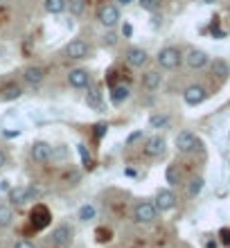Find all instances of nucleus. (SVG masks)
<instances>
[{"label":"nucleus","instance_id":"26","mask_svg":"<svg viewBox=\"0 0 230 248\" xmlns=\"http://www.w3.org/2000/svg\"><path fill=\"white\" fill-rule=\"evenodd\" d=\"M86 5H88V0H68L66 12H70V16H75V18H79L86 12Z\"/></svg>","mask_w":230,"mask_h":248},{"label":"nucleus","instance_id":"38","mask_svg":"<svg viewBox=\"0 0 230 248\" xmlns=\"http://www.w3.org/2000/svg\"><path fill=\"white\" fill-rule=\"evenodd\" d=\"M131 34H133V27L129 25V23H124V25H122V36H126V39H129Z\"/></svg>","mask_w":230,"mask_h":248},{"label":"nucleus","instance_id":"17","mask_svg":"<svg viewBox=\"0 0 230 248\" xmlns=\"http://www.w3.org/2000/svg\"><path fill=\"white\" fill-rule=\"evenodd\" d=\"M108 97H111V102L115 106L124 104L126 99L131 97V88L126 84H111V93H108Z\"/></svg>","mask_w":230,"mask_h":248},{"label":"nucleus","instance_id":"36","mask_svg":"<svg viewBox=\"0 0 230 248\" xmlns=\"http://www.w3.org/2000/svg\"><path fill=\"white\" fill-rule=\"evenodd\" d=\"M138 140H142V131H133L131 136L126 138V147H133V144L138 142Z\"/></svg>","mask_w":230,"mask_h":248},{"label":"nucleus","instance_id":"19","mask_svg":"<svg viewBox=\"0 0 230 248\" xmlns=\"http://www.w3.org/2000/svg\"><path fill=\"white\" fill-rule=\"evenodd\" d=\"M23 97V86L12 81V84H5L2 91H0V102H14V99Z\"/></svg>","mask_w":230,"mask_h":248},{"label":"nucleus","instance_id":"29","mask_svg":"<svg viewBox=\"0 0 230 248\" xmlns=\"http://www.w3.org/2000/svg\"><path fill=\"white\" fill-rule=\"evenodd\" d=\"M167 124H169V115H165V113H153L149 118V126L152 129H165Z\"/></svg>","mask_w":230,"mask_h":248},{"label":"nucleus","instance_id":"13","mask_svg":"<svg viewBox=\"0 0 230 248\" xmlns=\"http://www.w3.org/2000/svg\"><path fill=\"white\" fill-rule=\"evenodd\" d=\"M46 77H47V70L43 68V65H39V63L27 65L25 70H23V81H25L27 86H32V88H36V86L43 84Z\"/></svg>","mask_w":230,"mask_h":248},{"label":"nucleus","instance_id":"30","mask_svg":"<svg viewBox=\"0 0 230 248\" xmlns=\"http://www.w3.org/2000/svg\"><path fill=\"white\" fill-rule=\"evenodd\" d=\"M120 43V36L113 30H106L104 32V36H102V46L104 47H115Z\"/></svg>","mask_w":230,"mask_h":248},{"label":"nucleus","instance_id":"37","mask_svg":"<svg viewBox=\"0 0 230 248\" xmlns=\"http://www.w3.org/2000/svg\"><path fill=\"white\" fill-rule=\"evenodd\" d=\"M14 248H36V244L30 242V239H18V242L14 244Z\"/></svg>","mask_w":230,"mask_h":248},{"label":"nucleus","instance_id":"27","mask_svg":"<svg viewBox=\"0 0 230 248\" xmlns=\"http://www.w3.org/2000/svg\"><path fill=\"white\" fill-rule=\"evenodd\" d=\"M77 151H79V158H81V167L84 170H92V156H91V151H88V147H86L84 142H77Z\"/></svg>","mask_w":230,"mask_h":248},{"label":"nucleus","instance_id":"3","mask_svg":"<svg viewBox=\"0 0 230 248\" xmlns=\"http://www.w3.org/2000/svg\"><path fill=\"white\" fill-rule=\"evenodd\" d=\"M158 212L156 205H153V201H138L136 205H133V221L136 223H142V226H149V223H156L158 221Z\"/></svg>","mask_w":230,"mask_h":248},{"label":"nucleus","instance_id":"32","mask_svg":"<svg viewBox=\"0 0 230 248\" xmlns=\"http://www.w3.org/2000/svg\"><path fill=\"white\" fill-rule=\"evenodd\" d=\"M95 237H97L99 244H106V242H111L113 232H111V228H97L95 230Z\"/></svg>","mask_w":230,"mask_h":248},{"label":"nucleus","instance_id":"14","mask_svg":"<svg viewBox=\"0 0 230 248\" xmlns=\"http://www.w3.org/2000/svg\"><path fill=\"white\" fill-rule=\"evenodd\" d=\"M52 156V144L46 142V140H34L30 144V158L34 163H47Z\"/></svg>","mask_w":230,"mask_h":248},{"label":"nucleus","instance_id":"11","mask_svg":"<svg viewBox=\"0 0 230 248\" xmlns=\"http://www.w3.org/2000/svg\"><path fill=\"white\" fill-rule=\"evenodd\" d=\"M208 99V88L203 84H190L183 91V102L187 106H199Z\"/></svg>","mask_w":230,"mask_h":248},{"label":"nucleus","instance_id":"28","mask_svg":"<svg viewBox=\"0 0 230 248\" xmlns=\"http://www.w3.org/2000/svg\"><path fill=\"white\" fill-rule=\"evenodd\" d=\"M68 0H46V12L52 14V16H59V14L66 12Z\"/></svg>","mask_w":230,"mask_h":248},{"label":"nucleus","instance_id":"35","mask_svg":"<svg viewBox=\"0 0 230 248\" xmlns=\"http://www.w3.org/2000/svg\"><path fill=\"white\" fill-rule=\"evenodd\" d=\"M219 242L224 246H230V228H221L219 230Z\"/></svg>","mask_w":230,"mask_h":248},{"label":"nucleus","instance_id":"40","mask_svg":"<svg viewBox=\"0 0 230 248\" xmlns=\"http://www.w3.org/2000/svg\"><path fill=\"white\" fill-rule=\"evenodd\" d=\"M136 0H115V5L118 7H129V5H133Z\"/></svg>","mask_w":230,"mask_h":248},{"label":"nucleus","instance_id":"33","mask_svg":"<svg viewBox=\"0 0 230 248\" xmlns=\"http://www.w3.org/2000/svg\"><path fill=\"white\" fill-rule=\"evenodd\" d=\"M66 156H68V151H66V147L63 144H59V147H52V156H50V160H66Z\"/></svg>","mask_w":230,"mask_h":248},{"label":"nucleus","instance_id":"31","mask_svg":"<svg viewBox=\"0 0 230 248\" xmlns=\"http://www.w3.org/2000/svg\"><path fill=\"white\" fill-rule=\"evenodd\" d=\"M160 2H163V0H138V5L149 14H156L158 9H160Z\"/></svg>","mask_w":230,"mask_h":248},{"label":"nucleus","instance_id":"21","mask_svg":"<svg viewBox=\"0 0 230 248\" xmlns=\"http://www.w3.org/2000/svg\"><path fill=\"white\" fill-rule=\"evenodd\" d=\"M86 104L91 106V108H95V111H102L104 108V104H102V91H99L97 86H88V93H86Z\"/></svg>","mask_w":230,"mask_h":248},{"label":"nucleus","instance_id":"8","mask_svg":"<svg viewBox=\"0 0 230 248\" xmlns=\"http://www.w3.org/2000/svg\"><path fill=\"white\" fill-rule=\"evenodd\" d=\"M183 61L192 70H203L205 65L210 63V54L205 52V50H201V47H190L187 54H183Z\"/></svg>","mask_w":230,"mask_h":248},{"label":"nucleus","instance_id":"39","mask_svg":"<svg viewBox=\"0 0 230 248\" xmlns=\"http://www.w3.org/2000/svg\"><path fill=\"white\" fill-rule=\"evenodd\" d=\"M5 165H7V151L2 149V147H0V170H2Z\"/></svg>","mask_w":230,"mask_h":248},{"label":"nucleus","instance_id":"7","mask_svg":"<svg viewBox=\"0 0 230 248\" xmlns=\"http://www.w3.org/2000/svg\"><path fill=\"white\" fill-rule=\"evenodd\" d=\"M73 244V228L68 223H59L50 235V246L52 248H68Z\"/></svg>","mask_w":230,"mask_h":248},{"label":"nucleus","instance_id":"5","mask_svg":"<svg viewBox=\"0 0 230 248\" xmlns=\"http://www.w3.org/2000/svg\"><path fill=\"white\" fill-rule=\"evenodd\" d=\"M174 144H176V149L181 151V154H192V151H197L199 147H201V140H199V136L194 131L185 129V131H178Z\"/></svg>","mask_w":230,"mask_h":248},{"label":"nucleus","instance_id":"9","mask_svg":"<svg viewBox=\"0 0 230 248\" xmlns=\"http://www.w3.org/2000/svg\"><path fill=\"white\" fill-rule=\"evenodd\" d=\"M178 203V196L174 194L171 187H165V189H158L156 192V199H153V205H156L158 212H169V210L176 208Z\"/></svg>","mask_w":230,"mask_h":248},{"label":"nucleus","instance_id":"24","mask_svg":"<svg viewBox=\"0 0 230 248\" xmlns=\"http://www.w3.org/2000/svg\"><path fill=\"white\" fill-rule=\"evenodd\" d=\"M77 217H79V221L88 223V221H92V219H95V217H97V208H95V205H92V203H84V205H81V208H79Z\"/></svg>","mask_w":230,"mask_h":248},{"label":"nucleus","instance_id":"25","mask_svg":"<svg viewBox=\"0 0 230 248\" xmlns=\"http://www.w3.org/2000/svg\"><path fill=\"white\" fill-rule=\"evenodd\" d=\"M203 187H205L203 176H194L190 183H187V196H190V199H197V196L203 192Z\"/></svg>","mask_w":230,"mask_h":248},{"label":"nucleus","instance_id":"41","mask_svg":"<svg viewBox=\"0 0 230 248\" xmlns=\"http://www.w3.org/2000/svg\"><path fill=\"white\" fill-rule=\"evenodd\" d=\"M0 2H2V0H0Z\"/></svg>","mask_w":230,"mask_h":248},{"label":"nucleus","instance_id":"15","mask_svg":"<svg viewBox=\"0 0 230 248\" xmlns=\"http://www.w3.org/2000/svg\"><path fill=\"white\" fill-rule=\"evenodd\" d=\"M167 149V140L163 136H149L145 140V147H142V154L149 158H160Z\"/></svg>","mask_w":230,"mask_h":248},{"label":"nucleus","instance_id":"18","mask_svg":"<svg viewBox=\"0 0 230 248\" xmlns=\"http://www.w3.org/2000/svg\"><path fill=\"white\" fill-rule=\"evenodd\" d=\"M208 65H210V72L219 81H226V79L230 77V63L226 59H212Z\"/></svg>","mask_w":230,"mask_h":248},{"label":"nucleus","instance_id":"10","mask_svg":"<svg viewBox=\"0 0 230 248\" xmlns=\"http://www.w3.org/2000/svg\"><path fill=\"white\" fill-rule=\"evenodd\" d=\"M68 86H73L77 91H84L88 86L92 84V75L88 68H73V70L68 72Z\"/></svg>","mask_w":230,"mask_h":248},{"label":"nucleus","instance_id":"2","mask_svg":"<svg viewBox=\"0 0 230 248\" xmlns=\"http://www.w3.org/2000/svg\"><path fill=\"white\" fill-rule=\"evenodd\" d=\"M156 63H158V68H163V70H176L178 65L183 63V52H181V47H176V46L160 47L156 54Z\"/></svg>","mask_w":230,"mask_h":248},{"label":"nucleus","instance_id":"4","mask_svg":"<svg viewBox=\"0 0 230 248\" xmlns=\"http://www.w3.org/2000/svg\"><path fill=\"white\" fill-rule=\"evenodd\" d=\"M61 54H63L66 59L81 61V59H88V57L92 54V46L86 39H73L70 43H66V46H63Z\"/></svg>","mask_w":230,"mask_h":248},{"label":"nucleus","instance_id":"23","mask_svg":"<svg viewBox=\"0 0 230 248\" xmlns=\"http://www.w3.org/2000/svg\"><path fill=\"white\" fill-rule=\"evenodd\" d=\"M165 181L169 183V187H176V185H181L183 176H181V170H178L176 163L167 165V170H165Z\"/></svg>","mask_w":230,"mask_h":248},{"label":"nucleus","instance_id":"22","mask_svg":"<svg viewBox=\"0 0 230 248\" xmlns=\"http://www.w3.org/2000/svg\"><path fill=\"white\" fill-rule=\"evenodd\" d=\"M14 219H16V215H14V205H9V203H0V228H9L14 223Z\"/></svg>","mask_w":230,"mask_h":248},{"label":"nucleus","instance_id":"12","mask_svg":"<svg viewBox=\"0 0 230 248\" xmlns=\"http://www.w3.org/2000/svg\"><path fill=\"white\" fill-rule=\"evenodd\" d=\"M124 61L131 65V68H145V65L149 63V52L140 46H131V47H126Z\"/></svg>","mask_w":230,"mask_h":248},{"label":"nucleus","instance_id":"1","mask_svg":"<svg viewBox=\"0 0 230 248\" xmlns=\"http://www.w3.org/2000/svg\"><path fill=\"white\" fill-rule=\"evenodd\" d=\"M95 18H97V23L102 27H106V30H115V27L120 25V20H122L120 7L115 5V2H111V0H104V2L95 9Z\"/></svg>","mask_w":230,"mask_h":248},{"label":"nucleus","instance_id":"16","mask_svg":"<svg viewBox=\"0 0 230 248\" xmlns=\"http://www.w3.org/2000/svg\"><path fill=\"white\" fill-rule=\"evenodd\" d=\"M140 84H142V88H145V91L153 93V91H158V88H160V84H163V75H160V70H147V72H142Z\"/></svg>","mask_w":230,"mask_h":248},{"label":"nucleus","instance_id":"34","mask_svg":"<svg viewBox=\"0 0 230 248\" xmlns=\"http://www.w3.org/2000/svg\"><path fill=\"white\" fill-rule=\"evenodd\" d=\"M106 131H108V126H106L104 122L95 124V131H92V133H95V140H99V138H102V136H106Z\"/></svg>","mask_w":230,"mask_h":248},{"label":"nucleus","instance_id":"20","mask_svg":"<svg viewBox=\"0 0 230 248\" xmlns=\"http://www.w3.org/2000/svg\"><path fill=\"white\" fill-rule=\"evenodd\" d=\"M9 205H25L27 203V185H16V187L9 189Z\"/></svg>","mask_w":230,"mask_h":248},{"label":"nucleus","instance_id":"6","mask_svg":"<svg viewBox=\"0 0 230 248\" xmlns=\"http://www.w3.org/2000/svg\"><path fill=\"white\" fill-rule=\"evenodd\" d=\"M50 221H52V212L43 205V203H36L32 210H30V226H32L34 230H43L50 226Z\"/></svg>","mask_w":230,"mask_h":248}]
</instances>
